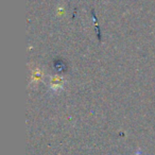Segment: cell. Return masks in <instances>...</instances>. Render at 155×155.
Listing matches in <instances>:
<instances>
[{
    "mask_svg": "<svg viewBox=\"0 0 155 155\" xmlns=\"http://www.w3.org/2000/svg\"><path fill=\"white\" fill-rule=\"evenodd\" d=\"M63 85H64V79L62 77L55 75L51 79V84H50V88L53 91H58L62 89Z\"/></svg>",
    "mask_w": 155,
    "mask_h": 155,
    "instance_id": "obj_1",
    "label": "cell"
},
{
    "mask_svg": "<svg viewBox=\"0 0 155 155\" xmlns=\"http://www.w3.org/2000/svg\"><path fill=\"white\" fill-rule=\"evenodd\" d=\"M43 78V73L41 72L39 69H34L32 71V75H31V81L33 83H38Z\"/></svg>",
    "mask_w": 155,
    "mask_h": 155,
    "instance_id": "obj_2",
    "label": "cell"
}]
</instances>
